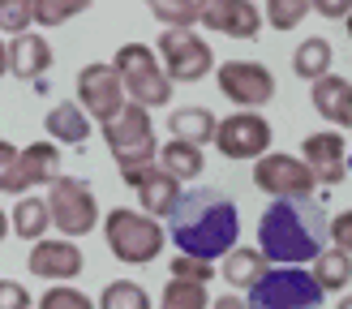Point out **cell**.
Wrapping results in <instances>:
<instances>
[{
    "instance_id": "cell-2",
    "label": "cell",
    "mask_w": 352,
    "mask_h": 309,
    "mask_svg": "<svg viewBox=\"0 0 352 309\" xmlns=\"http://www.w3.org/2000/svg\"><path fill=\"white\" fill-rule=\"evenodd\" d=\"M331 240V215L314 198L271 202L258 219V249L275 266H301L314 262Z\"/></svg>"
},
{
    "instance_id": "cell-19",
    "label": "cell",
    "mask_w": 352,
    "mask_h": 309,
    "mask_svg": "<svg viewBox=\"0 0 352 309\" xmlns=\"http://www.w3.org/2000/svg\"><path fill=\"white\" fill-rule=\"evenodd\" d=\"M168 129L176 142H189V146H206V142H215V133H219V120L215 112H206V108H176L168 116Z\"/></svg>"
},
{
    "instance_id": "cell-13",
    "label": "cell",
    "mask_w": 352,
    "mask_h": 309,
    "mask_svg": "<svg viewBox=\"0 0 352 309\" xmlns=\"http://www.w3.org/2000/svg\"><path fill=\"white\" fill-rule=\"evenodd\" d=\"M26 266H30L34 279L69 284V279H78V275L86 271V258H82V249L74 245V240H65V236H47V240H39V245H30Z\"/></svg>"
},
{
    "instance_id": "cell-42",
    "label": "cell",
    "mask_w": 352,
    "mask_h": 309,
    "mask_svg": "<svg viewBox=\"0 0 352 309\" xmlns=\"http://www.w3.org/2000/svg\"><path fill=\"white\" fill-rule=\"evenodd\" d=\"M5 236H9V215L0 211V240H5Z\"/></svg>"
},
{
    "instance_id": "cell-32",
    "label": "cell",
    "mask_w": 352,
    "mask_h": 309,
    "mask_svg": "<svg viewBox=\"0 0 352 309\" xmlns=\"http://www.w3.org/2000/svg\"><path fill=\"white\" fill-rule=\"evenodd\" d=\"M30 26H34L30 0H0V30H5L9 39H22V34H30Z\"/></svg>"
},
{
    "instance_id": "cell-11",
    "label": "cell",
    "mask_w": 352,
    "mask_h": 309,
    "mask_svg": "<svg viewBox=\"0 0 352 309\" xmlns=\"http://www.w3.org/2000/svg\"><path fill=\"white\" fill-rule=\"evenodd\" d=\"M215 78L219 91L236 103V112H258L275 99V73L262 60H223Z\"/></svg>"
},
{
    "instance_id": "cell-26",
    "label": "cell",
    "mask_w": 352,
    "mask_h": 309,
    "mask_svg": "<svg viewBox=\"0 0 352 309\" xmlns=\"http://www.w3.org/2000/svg\"><path fill=\"white\" fill-rule=\"evenodd\" d=\"M151 17L164 22V30H193L202 26V5L198 0H151Z\"/></svg>"
},
{
    "instance_id": "cell-37",
    "label": "cell",
    "mask_w": 352,
    "mask_h": 309,
    "mask_svg": "<svg viewBox=\"0 0 352 309\" xmlns=\"http://www.w3.org/2000/svg\"><path fill=\"white\" fill-rule=\"evenodd\" d=\"M331 245L352 258V211H340L336 219H331Z\"/></svg>"
},
{
    "instance_id": "cell-4",
    "label": "cell",
    "mask_w": 352,
    "mask_h": 309,
    "mask_svg": "<svg viewBox=\"0 0 352 309\" xmlns=\"http://www.w3.org/2000/svg\"><path fill=\"white\" fill-rule=\"evenodd\" d=\"M103 240L116 262L125 266H146L164 253V240H168V228L160 219H151L142 211H129V206H116L103 219Z\"/></svg>"
},
{
    "instance_id": "cell-15",
    "label": "cell",
    "mask_w": 352,
    "mask_h": 309,
    "mask_svg": "<svg viewBox=\"0 0 352 309\" xmlns=\"http://www.w3.org/2000/svg\"><path fill=\"white\" fill-rule=\"evenodd\" d=\"M202 26H210L215 34H228V39H258L267 17H262V5H254V0H210V5H202Z\"/></svg>"
},
{
    "instance_id": "cell-12",
    "label": "cell",
    "mask_w": 352,
    "mask_h": 309,
    "mask_svg": "<svg viewBox=\"0 0 352 309\" xmlns=\"http://www.w3.org/2000/svg\"><path fill=\"white\" fill-rule=\"evenodd\" d=\"M215 146L223 159H262L271 154V120L262 112H232L219 120Z\"/></svg>"
},
{
    "instance_id": "cell-33",
    "label": "cell",
    "mask_w": 352,
    "mask_h": 309,
    "mask_svg": "<svg viewBox=\"0 0 352 309\" xmlns=\"http://www.w3.org/2000/svg\"><path fill=\"white\" fill-rule=\"evenodd\" d=\"M34 309H99V305L86 297L82 288H74V284H52Z\"/></svg>"
},
{
    "instance_id": "cell-20",
    "label": "cell",
    "mask_w": 352,
    "mask_h": 309,
    "mask_svg": "<svg viewBox=\"0 0 352 309\" xmlns=\"http://www.w3.org/2000/svg\"><path fill=\"white\" fill-rule=\"evenodd\" d=\"M47 137L52 142H69V146H82L86 137H91V116L82 112V103L78 99H69V103H56V108L47 112Z\"/></svg>"
},
{
    "instance_id": "cell-27",
    "label": "cell",
    "mask_w": 352,
    "mask_h": 309,
    "mask_svg": "<svg viewBox=\"0 0 352 309\" xmlns=\"http://www.w3.org/2000/svg\"><path fill=\"white\" fill-rule=\"evenodd\" d=\"M348 91H352V82H344V78H322V82H314V91H309V99H314V108H318V116L322 120H331V125H340V112H344V99H348Z\"/></svg>"
},
{
    "instance_id": "cell-14",
    "label": "cell",
    "mask_w": 352,
    "mask_h": 309,
    "mask_svg": "<svg viewBox=\"0 0 352 309\" xmlns=\"http://www.w3.org/2000/svg\"><path fill=\"white\" fill-rule=\"evenodd\" d=\"M301 159L309 163V172L318 176L322 189H336L348 176V142L340 129H322V133H309L305 146H301Z\"/></svg>"
},
{
    "instance_id": "cell-24",
    "label": "cell",
    "mask_w": 352,
    "mask_h": 309,
    "mask_svg": "<svg viewBox=\"0 0 352 309\" xmlns=\"http://www.w3.org/2000/svg\"><path fill=\"white\" fill-rule=\"evenodd\" d=\"M47 228H52L47 198H34V194L17 198V206H13V232L22 240H30V245H39V240H47Z\"/></svg>"
},
{
    "instance_id": "cell-16",
    "label": "cell",
    "mask_w": 352,
    "mask_h": 309,
    "mask_svg": "<svg viewBox=\"0 0 352 309\" xmlns=\"http://www.w3.org/2000/svg\"><path fill=\"white\" fill-rule=\"evenodd\" d=\"M52 43L43 34H22V39H9V73L22 78V82H39L47 69H52Z\"/></svg>"
},
{
    "instance_id": "cell-41",
    "label": "cell",
    "mask_w": 352,
    "mask_h": 309,
    "mask_svg": "<svg viewBox=\"0 0 352 309\" xmlns=\"http://www.w3.org/2000/svg\"><path fill=\"white\" fill-rule=\"evenodd\" d=\"M5 73H9V43L0 39V78H5Z\"/></svg>"
},
{
    "instance_id": "cell-3",
    "label": "cell",
    "mask_w": 352,
    "mask_h": 309,
    "mask_svg": "<svg viewBox=\"0 0 352 309\" xmlns=\"http://www.w3.org/2000/svg\"><path fill=\"white\" fill-rule=\"evenodd\" d=\"M103 142H108L112 159L120 168V181L125 185H142L155 168H160V142H155V125L151 112L138 108V103H125L116 120L103 125Z\"/></svg>"
},
{
    "instance_id": "cell-30",
    "label": "cell",
    "mask_w": 352,
    "mask_h": 309,
    "mask_svg": "<svg viewBox=\"0 0 352 309\" xmlns=\"http://www.w3.org/2000/svg\"><path fill=\"white\" fill-rule=\"evenodd\" d=\"M160 309H210V297H206V288H202V284H181V279H168Z\"/></svg>"
},
{
    "instance_id": "cell-18",
    "label": "cell",
    "mask_w": 352,
    "mask_h": 309,
    "mask_svg": "<svg viewBox=\"0 0 352 309\" xmlns=\"http://www.w3.org/2000/svg\"><path fill=\"white\" fill-rule=\"evenodd\" d=\"M65 176L60 172V150H56V142H30V146H22V185L26 189H34V185H56Z\"/></svg>"
},
{
    "instance_id": "cell-21",
    "label": "cell",
    "mask_w": 352,
    "mask_h": 309,
    "mask_svg": "<svg viewBox=\"0 0 352 309\" xmlns=\"http://www.w3.org/2000/svg\"><path fill=\"white\" fill-rule=\"evenodd\" d=\"M331 65H336V47H331V39H322V34H314V39H305L292 52V73L305 78L309 86L331 78Z\"/></svg>"
},
{
    "instance_id": "cell-22",
    "label": "cell",
    "mask_w": 352,
    "mask_h": 309,
    "mask_svg": "<svg viewBox=\"0 0 352 309\" xmlns=\"http://www.w3.org/2000/svg\"><path fill=\"white\" fill-rule=\"evenodd\" d=\"M267 271H271V262L262 258V249H250V245H236L232 253L223 258V279L232 288H250L254 292Z\"/></svg>"
},
{
    "instance_id": "cell-7",
    "label": "cell",
    "mask_w": 352,
    "mask_h": 309,
    "mask_svg": "<svg viewBox=\"0 0 352 309\" xmlns=\"http://www.w3.org/2000/svg\"><path fill=\"white\" fill-rule=\"evenodd\" d=\"M47 215H52V228L65 240H82L86 232H95V223H99V202H95L86 181L60 176L47 189Z\"/></svg>"
},
{
    "instance_id": "cell-29",
    "label": "cell",
    "mask_w": 352,
    "mask_h": 309,
    "mask_svg": "<svg viewBox=\"0 0 352 309\" xmlns=\"http://www.w3.org/2000/svg\"><path fill=\"white\" fill-rule=\"evenodd\" d=\"M34 26H65L78 13H86V0H30Z\"/></svg>"
},
{
    "instance_id": "cell-23",
    "label": "cell",
    "mask_w": 352,
    "mask_h": 309,
    "mask_svg": "<svg viewBox=\"0 0 352 309\" xmlns=\"http://www.w3.org/2000/svg\"><path fill=\"white\" fill-rule=\"evenodd\" d=\"M202 168H206V159H202L198 146L176 142V137H168V142L160 146V172H168L172 181H181V185H185V181H198Z\"/></svg>"
},
{
    "instance_id": "cell-17",
    "label": "cell",
    "mask_w": 352,
    "mask_h": 309,
    "mask_svg": "<svg viewBox=\"0 0 352 309\" xmlns=\"http://www.w3.org/2000/svg\"><path fill=\"white\" fill-rule=\"evenodd\" d=\"M181 198H185L181 181H172L168 172H160V168H155L142 185H138V202H142V215H151V219H172V211L181 206Z\"/></svg>"
},
{
    "instance_id": "cell-8",
    "label": "cell",
    "mask_w": 352,
    "mask_h": 309,
    "mask_svg": "<svg viewBox=\"0 0 352 309\" xmlns=\"http://www.w3.org/2000/svg\"><path fill=\"white\" fill-rule=\"evenodd\" d=\"M78 103H82V112L91 116L99 129L120 116V108L129 103V95H125V82H120L112 60H95V65L78 69Z\"/></svg>"
},
{
    "instance_id": "cell-45",
    "label": "cell",
    "mask_w": 352,
    "mask_h": 309,
    "mask_svg": "<svg viewBox=\"0 0 352 309\" xmlns=\"http://www.w3.org/2000/svg\"><path fill=\"white\" fill-rule=\"evenodd\" d=\"M348 172H352V154H348Z\"/></svg>"
},
{
    "instance_id": "cell-36",
    "label": "cell",
    "mask_w": 352,
    "mask_h": 309,
    "mask_svg": "<svg viewBox=\"0 0 352 309\" xmlns=\"http://www.w3.org/2000/svg\"><path fill=\"white\" fill-rule=\"evenodd\" d=\"M30 292L17 279H0V309H30Z\"/></svg>"
},
{
    "instance_id": "cell-10",
    "label": "cell",
    "mask_w": 352,
    "mask_h": 309,
    "mask_svg": "<svg viewBox=\"0 0 352 309\" xmlns=\"http://www.w3.org/2000/svg\"><path fill=\"white\" fill-rule=\"evenodd\" d=\"M254 185L262 194H271L275 202H292V198H314L318 176L309 172L305 159H296L288 150H271L254 163Z\"/></svg>"
},
{
    "instance_id": "cell-34",
    "label": "cell",
    "mask_w": 352,
    "mask_h": 309,
    "mask_svg": "<svg viewBox=\"0 0 352 309\" xmlns=\"http://www.w3.org/2000/svg\"><path fill=\"white\" fill-rule=\"evenodd\" d=\"M0 194H26L22 185V150L13 142H0Z\"/></svg>"
},
{
    "instance_id": "cell-9",
    "label": "cell",
    "mask_w": 352,
    "mask_h": 309,
    "mask_svg": "<svg viewBox=\"0 0 352 309\" xmlns=\"http://www.w3.org/2000/svg\"><path fill=\"white\" fill-rule=\"evenodd\" d=\"M155 52H160V65H164L172 86L176 82H202L215 69V52H210V43L198 30H164Z\"/></svg>"
},
{
    "instance_id": "cell-6",
    "label": "cell",
    "mask_w": 352,
    "mask_h": 309,
    "mask_svg": "<svg viewBox=\"0 0 352 309\" xmlns=\"http://www.w3.org/2000/svg\"><path fill=\"white\" fill-rule=\"evenodd\" d=\"M245 301L250 309H322V288L305 266H271Z\"/></svg>"
},
{
    "instance_id": "cell-38",
    "label": "cell",
    "mask_w": 352,
    "mask_h": 309,
    "mask_svg": "<svg viewBox=\"0 0 352 309\" xmlns=\"http://www.w3.org/2000/svg\"><path fill=\"white\" fill-rule=\"evenodd\" d=\"M314 9L322 17H336V22H348V13H352V5H344V0H318Z\"/></svg>"
},
{
    "instance_id": "cell-1",
    "label": "cell",
    "mask_w": 352,
    "mask_h": 309,
    "mask_svg": "<svg viewBox=\"0 0 352 309\" xmlns=\"http://www.w3.org/2000/svg\"><path fill=\"white\" fill-rule=\"evenodd\" d=\"M168 236L176 253L215 262V258H228L236 249L241 211L223 189H189L168 219Z\"/></svg>"
},
{
    "instance_id": "cell-5",
    "label": "cell",
    "mask_w": 352,
    "mask_h": 309,
    "mask_svg": "<svg viewBox=\"0 0 352 309\" xmlns=\"http://www.w3.org/2000/svg\"><path fill=\"white\" fill-rule=\"evenodd\" d=\"M112 65H116L120 82H125L129 103H138V108H146V112L172 103V82H168L155 47H146V43H120Z\"/></svg>"
},
{
    "instance_id": "cell-39",
    "label": "cell",
    "mask_w": 352,
    "mask_h": 309,
    "mask_svg": "<svg viewBox=\"0 0 352 309\" xmlns=\"http://www.w3.org/2000/svg\"><path fill=\"white\" fill-rule=\"evenodd\" d=\"M210 309H250V301H245V297H215Z\"/></svg>"
},
{
    "instance_id": "cell-44",
    "label": "cell",
    "mask_w": 352,
    "mask_h": 309,
    "mask_svg": "<svg viewBox=\"0 0 352 309\" xmlns=\"http://www.w3.org/2000/svg\"><path fill=\"white\" fill-rule=\"evenodd\" d=\"M344 30H348V39H352V13H348V22H344Z\"/></svg>"
},
{
    "instance_id": "cell-35",
    "label": "cell",
    "mask_w": 352,
    "mask_h": 309,
    "mask_svg": "<svg viewBox=\"0 0 352 309\" xmlns=\"http://www.w3.org/2000/svg\"><path fill=\"white\" fill-rule=\"evenodd\" d=\"M168 271H172V279H181V284H210V275H215V262H202V258H185V253H176L172 262H168Z\"/></svg>"
},
{
    "instance_id": "cell-28",
    "label": "cell",
    "mask_w": 352,
    "mask_h": 309,
    "mask_svg": "<svg viewBox=\"0 0 352 309\" xmlns=\"http://www.w3.org/2000/svg\"><path fill=\"white\" fill-rule=\"evenodd\" d=\"M99 309H155L146 288L133 279H112L108 288L99 292Z\"/></svg>"
},
{
    "instance_id": "cell-40",
    "label": "cell",
    "mask_w": 352,
    "mask_h": 309,
    "mask_svg": "<svg viewBox=\"0 0 352 309\" xmlns=\"http://www.w3.org/2000/svg\"><path fill=\"white\" fill-rule=\"evenodd\" d=\"M340 125H344V129H352V91H348V99H344V112H340Z\"/></svg>"
},
{
    "instance_id": "cell-43",
    "label": "cell",
    "mask_w": 352,
    "mask_h": 309,
    "mask_svg": "<svg viewBox=\"0 0 352 309\" xmlns=\"http://www.w3.org/2000/svg\"><path fill=\"white\" fill-rule=\"evenodd\" d=\"M336 309H352V297H340V305Z\"/></svg>"
},
{
    "instance_id": "cell-25",
    "label": "cell",
    "mask_w": 352,
    "mask_h": 309,
    "mask_svg": "<svg viewBox=\"0 0 352 309\" xmlns=\"http://www.w3.org/2000/svg\"><path fill=\"white\" fill-rule=\"evenodd\" d=\"M309 275H314V284H318L322 292H344L352 284V258L331 245V249H322L318 258H314Z\"/></svg>"
},
{
    "instance_id": "cell-31",
    "label": "cell",
    "mask_w": 352,
    "mask_h": 309,
    "mask_svg": "<svg viewBox=\"0 0 352 309\" xmlns=\"http://www.w3.org/2000/svg\"><path fill=\"white\" fill-rule=\"evenodd\" d=\"M309 9H314L309 0H271V5H262V17H267V26H275V30H296Z\"/></svg>"
}]
</instances>
